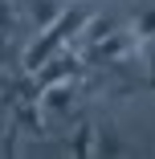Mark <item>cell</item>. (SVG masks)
<instances>
[{
    "label": "cell",
    "mask_w": 155,
    "mask_h": 159,
    "mask_svg": "<svg viewBox=\"0 0 155 159\" xmlns=\"http://www.w3.org/2000/svg\"><path fill=\"white\" fill-rule=\"evenodd\" d=\"M16 20V8H12V0H0V33H8Z\"/></svg>",
    "instance_id": "obj_8"
},
{
    "label": "cell",
    "mask_w": 155,
    "mask_h": 159,
    "mask_svg": "<svg viewBox=\"0 0 155 159\" xmlns=\"http://www.w3.org/2000/svg\"><path fill=\"white\" fill-rule=\"evenodd\" d=\"M41 110L45 114H70L74 110V86L70 82H53L41 90Z\"/></svg>",
    "instance_id": "obj_2"
},
{
    "label": "cell",
    "mask_w": 155,
    "mask_h": 159,
    "mask_svg": "<svg viewBox=\"0 0 155 159\" xmlns=\"http://www.w3.org/2000/svg\"><path fill=\"white\" fill-rule=\"evenodd\" d=\"M8 53H12V41H8V33H0V70L8 66Z\"/></svg>",
    "instance_id": "obj_9"
},
{
    "label": "cell",
    "mask_w": 155,
    "mask_h": 159,
    "mask_svg": "<svg viewBox=\"0 0 155 159\" xmlns=\"http://www.w3.org/2000/svg\"><path fill=\"white\" fill-rule=\"evenodd\" d=\"M57 16H61V4H57V0H33V4H29V20H33L37 29H49Z\"/></svg>",
    "instance_id": "obj_4"
},
{
    "label": "cell",
    "mask_w": 155,
    "mask_h": 159,
    "mask_svg": "<svg viewBox=\"0 0 155 159\" xmlns=\"http://www.w3.org/2000/svg\"><path fill=\"white\" fill-rule=\"evenodd\" d=\"M147 90H155V49L147 53Z\"/></svg>",
    "instance_id": "obj_10"
},
{
    "label": "cell",
    "mask_w": 155,
    "mask_h": 159,
    "mask_svg": "<svg viewBox=\"0 0 155 159\" xmlns=\"http://www.w3.org/2000/svg\"><path fill=\"white\" fill-rule=\"evenodd\" d=\"M110 29H114V25H110L106 16H98V20H86V29H82V37H86L90 45H94V41H102V37L110 33Z\"/></svg>",
    "instance_id": "obj_7"
},
{
    "label": "cell",
    "mask_w": 155,
    "mask_h": 159,
    "mask_svg": "<svg viewBox=\"0 0 155 159\" xmlns=\"http://www.w3.org/2000/svg\"><path fill=\"white\" fill-rule=\"evenodd\" d=\"M94 151H98V126L94 122H82L78 131L70 135V155L86 159V155H94Z\"/></svg>",
    "instance_id": "obj_3"
},
{
    "label": "cell",
    "mask_w": 155,
    "mask_h": 159,
    "mask_svg": "<svg viewBox=\"0 0 155 159\" xmlns=\"http://www.w3.org/2000/svg\"><path fill=\"white\" fill-rule=\"evenodd\" d=\"M82 74H86V57H78L74 49H57L33 78H37V86L45 90V86H53V82H70V78H82Z\"/></svg>",
    "instance_id": "obj_1"
},
{
    "label": "cell",
    "mask_w": 155,
    "mask_h": 159,
    "mask_svg": "<svg viewBox=\"0 0 155 159\" xmlns=\"http://www.w3.org/2000/svg\"><path fill=\"white\" fill-rule=\"evenodd\" d=\"M122 151H127V143L118 139L114 126H98V151L94 155H122Z\"/></svg>",
    "instance_id": "obj_6"
},
{
    "label": "cell",
    "mask_w": 155,
    "mask_h": 159,
    "mask_svg": "<svg viewBox=\"0 0 155 159\" xmlns=\"http://www.w3.org/2000/svg\"><path fill=\"white\" fill-rule=\"evenodd\" d=\"M131 33H135V41H139V45L155 41V4H151V8H143V12L131 20Z\"/></svg>",
    "instance_id": "obj_5"
}]
</instances>
